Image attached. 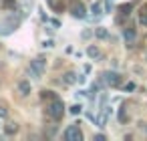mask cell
Masks as SVG:
<instances>
[{"mask_svg": "<svg viewBox=\"0 0 147 141\" xmlns=\"http://www.w3.org/2000/svg\"><path fill=\"white\" fill-rule=\"evenodd\" d=\"M42 47H47V49H51V47H55V43L53 40H45V45Z\"/></svg>", "mask_w": 147, "mask_h": 141, "instance_id": "cell-18", "label": "cell"}, {"mask_svg": "<svg viewBox=\"0 0 147 141\" xmlns=\"http://www.w3.org/2000/svg\"><path fill=\"white\" fill-rule=\"evenodd\" d=\"M103 79H105V83L111 85V87H119V85H121V77H119V73H111V71H107V73L103 75Z\"/></svg>", "mask_w": 147, "mask_h": 141, "instance_id": "cell-4", "label": "cell"}, {"mask_svg": "<svg viewBox=\"0 0 147 141\" xmlns=\"http://www.w3.org/2000/svg\"><path fill=\"white\" fill-rule=\"evenodd\" d=\"M47 113H49V117L53 119V121H61L63 119V113H65V105H63V101L61 99H51V103L47 105Z\"/></svg>", "mask_w": 147, "mask_h": 141, "instance_id": "cell-1", "label": "cell"}, {"mask_svg": "<svg viewBox=\"0 0 147 141\" xmlns=\"http://www.w3.org/2000/svg\"><path fill=\"white\" fill-rule=\"evenodd\" d=\"M87 55H89L91 59H97V57H101V51H99L97 47H89V49H87Z\"/></svg>", "mask_w": 147, "mask_h": 141, "instance_id": "cell-12", "label": "cell"}, {"mask_svg": "<svg viewBox=\"0 0 147 141\" xmlns=\"http://www.w3.org/2000/svg\"><path fill=\"white\" fill-rule=\"evenodd\" d=\"M81 111H83V107H81V105H73V107H71V113H73V115H79Z\"/></svg>", "mask_w": 147, "mask_h": 141, "instance_id": "cell-16", "label": "cell"}, {"mask_svg": "<svg viewBox=\"0 0 147 141\" xmlns=\"http://www.w3.org/2000/svg\"><path fill=\"white\" fill-rule=\"evenodd\" d=\"M4 131H6V135H12V133L18 131V125H16V123H8V125L4 127Z\"/></svg>", "mask_w": 147, "mask_h": 141, "instance_id": "cell-13", "label": "cell"}, {"mask_svg": "<svg viewBox=\"0 0 147 141\" xmlns=\"http://www.w3.org/2000/svg\"><path fill=\"white\" fill-rule=\"evenodd\" d=\"M65 139L67 141H83V131L79 129V125H69L65 131Z\"/></svg>", "mask_w": 147, "mask_h": 141, "instance_id": "cell-3", "label": "cell"}, {"mask_svg": "<svg viewBox=\"0 0 147 141\" xmlns=\"http://www.w3.org/2000/svg\"><path fill=\"white\" fill-rule=\"evenodd\" d=\"M18 91H20V95L26 97V95L30 93V83H28V81H20V83H18Z\"/></svg>", "mask_w": 147, "mask_h": 141, "instance_id": "cell-7", "label": "cell"}, {"mask_svg": "<svg viewBox=\"0 0 147 141\" xmlns=\"http://www.w3.org/2000/svg\"><path fill=\"white\" fill-rule=\"evenodd\" d=\"M123 38H125L127 43H133V40H135V30H133V28H125V30H123Z\"/></svg>", "mask_w": 147, "mask_h": 141, "instance_id": "cell-9", "label": "cell"}, {"mask_svg": "<svg viewBox=\"0 0 147 141\" xmlns=\"http://www.w3.org/2000/svg\"><path fill=\"white\" fill-rule=\"evenodd\" d=\"M95 141H105V135H103V133H99V135H95Z\"/></svg>", "mask_w": 147, "mask_h": 141, "instance_id": "cell-20", "label": "cell"}, {"mask_svg": "<svg viewBox=\"0 0 147 141\" xmlns=\"http://www.w3.org/2000/svg\"><path fill=\"white\" fill-rule=\"evenodd\" d=\"M95 36H97V38H109V30H107L105 26H97V28H95Z\"/></svg>", "mask_w": 147, "mask_h": 141, "instance_id": "cell-8", "label": "cell"}, {"mask_svg": "<svg viewBox=\"0 0 147 141\" xmlns=\"http://www.w3.org/2000/svg\"><path fill=\"white\" fill-rule=\"evenodd\" d=\"M139 22L143 24V26H147V4L141 8V12H139Z\"/></svg>", "mask_w": 147, "mask_h": 141, "instance_id": "cell-11", "label": "cell"}, {"mask_svg": "<svg viewBox=\"0 0 147 141\" xmlns=\"http://www.w3.org/2000/svg\"><path fill=\"white\" fill-rule=\"evenodd\" d=\"M119 10H121V14H127V16H129V10H131V4H123V6H121Z\"/></svg>", "mask_w": 147, "mask_h": 141, "instance_id": "cell-15", "label": "cell"}, {"mask_svg": "<svg viewBox=\"0 0 147 141\" xmlns=\"http://www.w3.org/2000/svg\"><path fill=\"white\" fill-rule=\"evenodd\" d=\"M6 115H8V111H6V109H4V107H0V119H4V117H6Z\"/></svg>", "mask_w": 147, "mask_h": 141, "instance_id": "cell-17", "label": "cell"}, {"mask_svg": "<svg viewBox=\"0 0 147 141\" xmlns=\"http://www.w3.org/2000/svg\"><path fill=\"white\" fill-rule=\"evenodd\" d=\"M71 14H73L75 18H85V16H87V12H85V6H83L81 2H75V4L71 6Z\"/></svg>", "mask_w": 147, "mask_h": 141, "instance_id": "cell-5", "label": "cell"}, {"mask_svg": "<svg viewBox=\"0 0 147 141\" xmlns=\"http://www.w3.org/2000/svg\"><path fill=\"white\" fill-rule=\"evenodd\" d=\"M109 113H111V107H105L103 109V113L97 117V125L99 127H105V123H107V117H109Z\"/></svg>", "mask_w": 147, "mask_h": 141, "instance_id": "cell-6", "label": "cell"}, {"mask_svg": "<svg viewBox=\"0 0 147 141\" xmlns=\"http://www.w3.org/2000/svg\"><path fill=\"white\" fill-rule=\"evenodd\" d=\"M91 12H95L97 16H101V14H103V12H101V2H95V4L91 6Z\"/></svg>", "mask_w": 147, "mask_h": 141, "instance_id": "cell-14", "label": "cell"}, {"mask_svg": "<svg viewBox=\"0 0 147 141\" xmlns=\"http://www.w3.org/2000/svg\"><path fill=\"white\" fill-rule=\"evenodd\" d=\"M45 67H47L45 59H34V61H30L28 73H30L34 79H40V75H42V71H45Z\"/></svg>", "mask_w": 147, "mask_h": 141, "instance_id": "cell-2", "label": "cell"}, {"mask_svg": "<svg viewBox=\"0 0 147 141\" xmlns=\"http://www.w3.org/2000/svg\"><path fill=\"white\" fill-rule=\"evenodd\" d=\"M125 89H127V91H133V89H135V83H127Z\"/></svg>", "mask_w": 147, "mask_h": 141, "instance_id": "cell-19", "label": "cell"}, {"mask_svg": "<svg viewBox=\"0 0 147 141\" xmlns=\"http://www.w3.org/2000/svg\"><path fill=\"white\" fill-rule=\"evenodd\" d=\"M105 8H107V12H111V0H107V2H105Z\"/></svg>", "mask_w": 147, "mask_h": 141, "instance_id": "cell-21", "label": "cell"}, {"mask_svg": "<svg viewBox=\"0 0 147 141\" xmlns=\"http://www.w3.org/2000/svg\"><path fill=\"white\" fill-rule=\"evenodd\" d=\"M63 81H65V83H67V85H75V83H77V81H79V77H77V75H75V73H67V75H65V77H63Z\"/></svg>", "mask_w": 147, "mask_h": 141, "instance_id": "cell-10", "label": "cell"}]
</instances>
